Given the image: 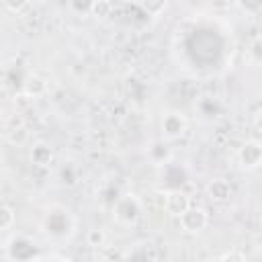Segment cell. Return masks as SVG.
Returning a JSON list of instances; mask_svg holds the SVG:
<instances>
[{"label":"cell","mask_w":262,"mask_h":262,"mask_svg":"<svg viewBox=\"0 0 262 262\" xmlns=\"http://www.w3.org/2000/svg\"><path fill=\"white\" fill-rule=\"evenodd\" d=\"M27 4H29V0H4V6H6L10 12H18V10H23Z\"/></svg>","instance_id":"obj_14"},{"label":"cell","mask_w":262,"mask_h":262,"mask_svg":"<svg viewBox=\"0 0 262 262\" xmlns=\"http://www.w3.org/2000/svg\"><path fill=\"white\" fill-rule=\"evenodd\" d=\"M104 242V231L102 229H90L88 231V244L90 246H102Z\"/></svg>","instance_id":"obj_12"},{"label":"cell","mask_w":262,"mask_h":262,"mask_svg":"<svg viewBox=\"0 0 262 262\" xmlns=\"http://www.w3.org/2000/svg\"><path fill=\"white\" fill-rule=\"evenodd\" d=\"M209 217H207V211L201 209V207H188L182 215H180V223L184 229L188 231H201L205 225H207Z\"/></svg>","instance_id":"obj_1"},{"label":"cell","mask_w":262,"mask_h":262,"mask_svg":"<svg viewBox=\"0 0 262 262\" xmlns=\"http://www.w3.org/2000/svg\"><path fill=\"white\" fill-rule=\"evenodd\" d=\"M92 12H94L96 16H106V14L111 12V2H108V0H96Z\"/></svg>","instance_id":"obj_11"},{"label":"cell","mask_w":262,"mask_h":262,"mask_svg":"<svg viewBox=\"0 0 262 262\" xmlns=\"http://www.w3.org/2000/svg\"><path fill=\"white\" fill-rule=\"evenodd\" d=\"M162 129H164V133H166V137L174 139V137H180V135L184 133L186 121H184V117L178 115V113H168V115L162 119Z\"/></svg>","instance_id":"obj_3"},{"label":"cell","mask_w":262,"mask_h":262,"mask_svg":"<svg viewBox=\"0 0 262 262\" xmlns=\"http://www.w3.org/2000/svg\"><path fill=\"white\" fill-rule=\"evenodd\" d=\"M31 160L39 166H47L51 160H53V149L47 145V143H37L31 151Z\"/></svg>","instance_id":"obj_6"},{"label":"cell","mask_w":262,"mask_h":262,"mask_svg":"<svg viewBox=\"0 0 262 262\" xmlns=\"http://www.w3.org/2000/svg\"><path fill=\"white\" fill-rule=\"evenodd\" d=\"M45 82L39 78V76H31V78H27V82H25V92H27V96H33V98H37V96H41L43 92H45Z\"/></svg>","instance_id":"obj_7"},{"label":"cell","mask_w":262,"mask_h":262,"mask_svg":"<svg viewBox=\"0 0 262 262\" xmlns=\"http://www.w3.org/2000/svg\"><path fill=\"white\" fill-rule=\"evenodd\" d=\"M14 219H16V215H14L12 207L2 205L0 207V227H2V231H8L14 225Z\"/></svg>","instance_id":"obj_8"},{"label":"cell","mask_w":262,"mask_h":262,"mask_svg":"<svg viewBox=\"0 0 262 262\" xmlns=\"http://www.w3.org/2000/svg\"><path fill=\"white\" fill-rule=\"evenodd\" d=\"M250 55H252L256 61H262V37H258V39L250 45Z\"/></svg>","instance_id":"obj_13"},{"label":"cell","mask_w":262,"mask_h":262,"mask_svg":"<svg viewBox=\"0 0 262 262\" xmlns=\"http://www.w3.org/2000/svg\"><path fill=\"white\" fill-rule=\"evenodd\" d=\"M141 6H143V10L147 14L156 16L166 8V0H141Z\"/></svg>","instance_id":"obj_9"},{"label":"cell","mask_w":262,"mask_h":262,"mask_svg":"<svg viewBox=\"0 0 262 262\" xmlns=\"http://www.w3.org/2000/svg\"><path fill=\"white\" fill-rule=\"evenodd\" d=\"M239 6L250 10V12H256L260 6H262V0H239Z\"/></svg>","instance_id":"obj_15"},{"label":"cell","mask_w":262,"mask_h":262,"mask_svg":"<svg viewBox=\"0 0 262 262\" xmlns=\"http://www.w3.org/2000/svg\"><path fill=\"white\" fill-rule=\"evenodd\" d=\"M190 207L188 203V196L180 190H174V192H168V201H166V211L172 213V215H182L186 209Z\"/></svg>","instance_id":"obj_4"},{"label":"cell","mask_w":262,"mask_h":262,"mask_svg":"<svg viewBox=\"0 0 262 262\" xmlns=\"http://www.w3.org/2000/svg\"><path fill=\"white\" fill-rule=\"evenodd\" d=\"M239 162L244 168H258L262 164V143L248 141L239 149Z\"/></svg>","instance_id":"obj_2"},{"label":"cell","mask_w":262,"mask_h":262,"mask_svg":"<svg viewBox=\"0 0 262 262\" xmlns=\"http://www.w3.org/2000/svg\"><path fill=\"white\" fill-rule=\"evenodd\" d=\"M94 2H96V0H70L72 8H74L76 12H88V10H92V8H94Z\"/></svg>","instance_id":"obj_10"},{"label":"cell","mask_w":262,"mask_h":262,"mask_svg":"<svg viewBox=\"0 0 262 262\" xmlns=\"http://www.w3.org/2000/svg\"><path fill=\"white\" fill-rule=\"evenodd\" d=\"M207 192H209V196L213 201H227L231 196V186L225 180H213L207 186Z\"/></svg>","instance_id":"obj_5"},{"label":"cell","mask_w":262,"mask_h":262,"mask_svg":"<svg viewBox=\"0 0 262 262\" xmlns=\"http://www.w3.org/2000/svg\"><path fill=\"white\" fill-rule=\"evenodd\" d=\"M256 127L260 129V133H262V111L258 113V117H256Z\"/></svg>","instance_id":"obj_16"}]
</instances>
